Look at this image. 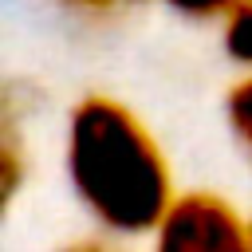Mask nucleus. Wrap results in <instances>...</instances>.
<instances>
[{"label":"nucleus","instance_id":"f257e3e1","mask_svg":"<svg viewBox=\"0 0 252 252\" xmlns=\"http://www.w3.org/2000/svg\"><path fill=\"white\" fill-rule=\"evenodd\" d=\"M67 173L87 213L122 236L161 228L173 209L169 165L150 130L114 98L87 94L67 126Z\"/></svg>","mask_w":252,"mask_h":252},{"label":"nucleus","instance_id":"f03ea898","mask_svg":"<svg viewBox=\"0 0 252 252\" xmlns=\"http://www.w3.org/2000/svg\"><path fill=\"white\" fill-rule=\"evenodd\" d=\"M154 252H252V224L217 193H185L161 220Z\"/></svg>","mask_w":252,"mask_h":252},{"label":"nucleus","instance_id":"7ed1b4c3","mask_svg":"<svg viewBox=\"0 0 252 252\" xmlns=\"http://www.w3.org/2000/svg\"><path fill=\"white\" fill-rule=\"evenodd\" d=\"M20 181H24V146H20L16 114H12V106H4V126H0V197H4V209H12Z\"/></svg>","mask_w":252,"mask_h":252},{"label":"nucleus","instance_id":"20e7f679","mask_svg":"<svg viewBox=\"0 0 252 252\" xmlns=\"http://www.w3.org/2000/svg\"><path fill=\"white\" fill-rule=\"evenodd\" d=\"M224 51H228L236 63L252 67V0H244V4L224 20Z\"/></svg>","mask_w":252,"mask_h":252},{"label":"nucleus","instance_id":"39448f33","mask_svg":"<svg viewBox=\"0 0 252 252\" xmlns=\"http://www.w3.org/2000/svg\"><path fill=\"white\" fill-rule=\"evenodd\" d=\"M228 122H232L240 146L252 158V79H244L240 87H232V94H228Z\"/></svg>","mask_w":252,"mask_h":252},{"label":"nucleus","instance_id":"423d86ee","mask_svg":"<svg viewBox=\"0 0 252 252\" xmlns=\"http://www.w3.org/2000/svg\"><path fill=\"white\" fill-rule=\"evenodd\" d=\"M169 8H177L181 16H193V20H217V16H232L244 0H165Z\"/></svg>","mask_w":252,"mask_h":252},{"label":"nucleus","instance_id":"0eeeda50","mask_svg":"<svg viewBox=\"0 0 252 252\" xmlns=\"http://www.w3.org/2000/svg\"><path fill=\"white\" fill-rule=\"evenodd\" d=\"M67 8H79V12H91V16H106V12H118L126 4H142V0H63Z\"/></svg>","mask_w":252,"mask_h":252},{"label":"nucleus","instance_id":"6e6552de","mask_svg":"<svg viewBox=\"0 0 252 252\" xmlns=\"http://www.w3.org/2000/svg\"><path fill=\"white\" fill-rule=\"evenodd\" d=\"M59 252H110L102 240H75V244H67V248H59Z\"/></svg>","mask_w":252,"mask_h":252}]
</instances>
